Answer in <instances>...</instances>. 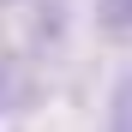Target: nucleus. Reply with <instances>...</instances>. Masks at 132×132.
Listing matches in <instances>:
<instances>
[{
	"label": "nucleus",
	"instance_id": "2",
	"mask_svg": "<svg viewBox=\"0 0 132 132\" xmlns=\"http://www.w3.org/2000/svg\"><path fill=\"white\" fill-rule=\"evenodd\" d=\"M96 18H102V30L132 36V0H96Z\"/></svg>",
	"mask_w": 132,
	"mask_h": 132
},
{
	"label": "nucleus",
	"instance_id": "1",
	"mask_svg": "<svg viewBox=\"0 0 132 132\" xmlns=\"http://www.w3.org/2000/svg\"><path fill=\"white\" fill-rule=\"evenodd\" d=\"M24 96H30V72H24V60L0 54V114H12Z\"/></svg>",
	"mask_w": 132,
	"mask_h": 132
},
{
	"label": "nucleus",
	"instance_id": "3",
	"mask_svg": "<svg viewBox=\"0 0 132 132\" xmlns=\"http://www.w3.org/2000/svg\"><path fill=\"white\" fill-rule=\"evenodd\" d=\"M108 120H114V126H126L132 132V72L114 84V108H108Z\"/></svg>",
	"mask_w": 132,
	"mask_h": 132
}]
</instances>
